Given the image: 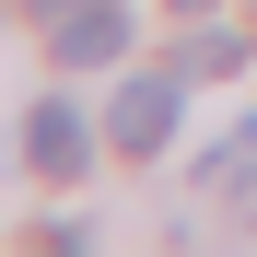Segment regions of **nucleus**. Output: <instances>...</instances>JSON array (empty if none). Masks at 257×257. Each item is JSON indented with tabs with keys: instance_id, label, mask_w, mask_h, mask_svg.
Returning a JSON list of instances; mask_svg holds the SVG:
<instances>
[{
	"instance_id": "obj_5",
	"label": "nucleus",
	"mask_w": 257,
	"mask_h": 257,
	"mask_svg": "<svg viewBox=\"0 0 257 257\" xmlns=\"http://www.w3.org/2000/svg\"><path fill=\"white\" fill-rule=\"evenodd\" d=\"M24 12H47V24H59V12H70V0H24Z\"/></svg>"
},
{
	"instance_id": "obj_4",
	"label": "nucleus",
	"mask_w": 257,
	"mask_h": 257,
	"mask_svg": "<svg viewBox=\"0 0 257 257\" xmlns=\"http://www.w3.org/2000/svg\"><path fill=\"white\" fill-rule=\"evenodd\" d=\"M176 70H245V35H234V24H210V35H187V59H176Z\"/></svg>"
},
{
	"instance_id": "obj_6",
	"label": "nucleus",
	"mask_w": 257,
	"mask_h": 257,
	"mask_svg": "<svg viewBox=\"0 0 257 257\" xmlns=\"http://www.w3.org/2000/svg\"><path fill=\"white\" fill-rule=\"evenodd\" d=\"M187 12H210V0H187Z\"/></svg>"
},
{
	"instance_id": "obj_3",
	"label": "nucleus",
	"mask_w": 257,
	"mask_h": 257,
	"mask_svg": "<svg viewBox=\"0 0 257 257\" xmlns=\"http://www.w3.org/2000/svg\"><path fill=\"white\" fill-rule=\"evenodd\" d=\"M24 152H35V176H59V187H70L82 164H94V128H82V105H59V94H47V105H35V128H24Z\"/></svg>"
},
{
	"instance_id": "obj_2",
	"label": "nucleus",
	"mask_w": 257,
	"mask_h": 257,
	"mask_svg": "<svg viewBox=\"0 0 257 257\" xmlns=\"http://www.w3.org/2000/svg\"><path fill=\"white\" fill-rule=\"evenodd\" d=\"M47 47H59V70H117L128 59V12L117 0H70V12L47 24Z\"/></svg>"
},
{
	"instance_id": "obj_1",
	"label": "nucleus",
	"mask_w": 257,
	"mask_h": 257,
	"mask_svg": "<svg viewBox=\"0 0 257 257\" xmlns=\"http://www.w3.org/2000/svg\"><path fill=\"white\" fill-rule=\"evenodd\" d=\"M176 117H187V70H141V82H128V94L105 105V152H164V141H176Z\"/></svg>"
}]
</instances>
